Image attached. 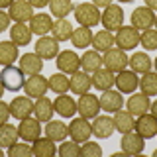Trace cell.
Here are the masks:
<instances>
[{"instance_id": "6da1fadb", "label": "cell", "mask_w": 157, "mask_h": 157, "mask_svg": "<svg viewBox=\"0 0 157 157\" xmlns=\"http://www.w3.org/2000/svg\"><path fill=\"white\" fill-rule=\"evenodd\" d=\"M75 20L78 22V26H85V28H94L96 24H100V16L102 14L98 12V8L94 4H88V2H82L75 6Z\"/></svg>"}, {"instance_id": "7a4b0ae2", "label": "cell", "mask_w": 157, "mask_h": 157, "mask_svg": "<svg viewBox=\"0 0 157 157\" xmlns=\"http://www.w3.org/2000/svg\"><path fill=\"white\" fill-rule=\"evenodd\" d=\"M0 82L4 85V88L10 92H18L20 88H24V71L20 67H14V65H6L0 71Z\"/></svg>"}, {"instance_id": "3957f363", "label": "cell", "mask_w": 157, "mask_h": 157, "mask_svg": "<svg viewBox=\"0 0 157 157\" xmlns=\"http://www.w3.org/2000/svg\"><path fill=\"white\" fill-rule=\"evenodd\" d=\"M140 36L141 33L134 26H122L114 36V43L124 51H130V49H136L140 45Z\"/></svg>"}, {"instance_id": "277c9868", "label": "cell", "mask_w": 157, "mask_h": 157, "mask_svg": "<svg viewBox=\"0 0 157 157\" xmlns=\"http://www.w3.org/2000/svg\"><path fill=\"white\" fill-rule=\"evenodd\" d=\"M100 98L96 94H85L78 96V102H77V112L81 114L82 118H86V120H92V118L98 116V112H100Z\"/></svg>"}, {"instance_id": "5b68a950", "label": "cell", "mask_w": 157, "mask_h": 157, "mask_svg": "<svg viewBox=\"0 0 157 157\" xmlns=\"http://www.w3.org/2000/svg\"><path fill=\"white\" fill-rule=\"evenodd\" d=\"M128 55H126V51L124 49H120V47H112V49H108V51H104V57H102V65H104L106 69H110L112 73H120V71H124L126 65H128Z\"/></svg>"}, {"instance_id": "8992f818", "label": "cell", "mask_w": 157, "mask_h": 157, "mask_svg": "<svg viewBox=\"0 0 157 157\" xmlns=\"http://www.w3.org/2000/svg\"><path fill=\"white\" fill-rule=\"evenodd\" d=\"M100 22L104 24V29H108V32H118L124 26V10L118 4H110V6L104 8V12L100 16Z\"/></svg>"}, {"instance_id": "52a82bcc", "label": "cell", "mask_w": 157, "mask_h": 157, "mask_svg": "<svg viewBox=\"0 0 157 157\" xmlns=\"http://www.w3.org/2000/svg\"><path fill=\"white\" fill-rule=\"evenodd\" d=\"M120 147L126 155H140V153H144V149H145V140L137 134V132L132 130V132L122 134Z\"/></svg>"}, {"instance_id": "ba28073f", "label": "cell", "mask_w": 157, "mask_h": 157, "mask_svg": "<svg viewBox=\"0 0 157 157\" xmlns=\"http://www.w3.org/2000/svg\"><path fill=\"white\" fill-rule=\"evenodd\" d=\"M41 122L37 120V118H24V120H20V126H18V136L20 140L24 141H36L39 136H41Z\"/></svg>"}, {"instance_id": "9c48e42d", "label": "cell", "mask_w": 157, "mask_h": 157, "mask_svg": "<svg viewBox=\"0 0 157 157\" xmlns=\"http://www.w3.org/2000/svg\"><path fill=\"white\" fill-rule=\"evenodd\" d=\"M69 128V136H71V140L73 141H86L88 137L92 136V126H90V122L86 120V118H73L71 120V124L67 126Z\"/></svg>"}, {"instance_id": "30bf717a", "label": "cell", "mask_w": 157, "mask_h": 157, "mask_svg": "<svg viewBox=\"0 0 157 157\" xmlns=\"http://www.w3.org/2000/svg\"><path fill=\"white\" fill-rule=\"evenodd\" d=\"M155 24V12L147 6H140L132 12V26H134L137 32H144V29L153 28Z\"/></svg>"}, {"instance_id": "8fae6325", "label": "cell", "mask_w": 157, "mask_h": 157, "mask_svg": "<svg viewBox=\"0 0 157 157\" xmlns=\"http://www.w3.org/2000/svg\"><path fill=\"white\" fill-rule=\"evenodd\" d=\"M57 59V69L61 73H65V75H73V73L78 71V67H81V59L75 51H71V49H65V51H59V55L55 57Z\"/></svg>"}, {"instance_id": "7c38bea8", "label": "cell", "mask_w": 157, "mask_h": 157, "mask_svg": "<svg viewBox=\"0 0 157 157\" xmlns=\"http://www.w3.org/2000/svg\"><path fill=\"white\" fill-rule=\"evenodd\" d=\"M47 78L41 77V75H29V78H26V82H24V92H26V96H29L33 100V98H41L45 96L47 92Z\"/></svg>"}, {"instance_id": "4fadbf2b", "label": "cell", "mask_w": 157, "mask_h": 157, "mask_svg": "<svg viewBox=\"0 0 157 157\" xmlns=\"http://www.w3.org/2000/svg\"><path fill=\"white\" fill-rule=\"evenodd\" d=\"M114 85L118 86V90L122 92V94H132V92H136V88L140 86V78H137V73H134L130 69H124V71H120L116 75V82Z\"/></svg>"}, {"instance_id": "5bb4252c", "label": "cell", "mask_w": 157, "mask_h": 157, "mask_svg": "<svg viewBox=\"0 0 157 157\" xmlns=\"http://www.w3.org/2000/svg\"><path fill=\"white\" fill-rule=\"evenodd\" d=\"M134 130H136L141 137H144V140L155 137V136H157V118H155L153 114H149V112H147V114L137 116Z\"/></svg>"}, {"instance_id": "9a60e30c", "label": "cell", "mask_w": 157, "mask_h": 157, "mask_svg": "<svg viewBox=\"0 0 157 157\" xmlns=\"http://www.w3.org/2000/svg\"><path fill=\"white\" fill-rule=\"evenodd\" d=\"M8 16L14 20V22H22L26 24L32 20L33 16V6L28 2V0H14L12 6L8 8Z\"/></svg>"}, {"instance_id": "2e32d148", "label": "cell", "mask_w": 157, "mask_h": 157, "mask_svg": "<svg viewBox=\"0 0 157 157\" xmlns=\"http://www.w3.org/2000/svg\"><path fill=\"white\" fill-rule=\"evenodd\" d=\"M36 53L41 59H55L59 55V41L49 36H39L36 41Z\"/></svg>"}, {"instance_id": "e0dca14e", "label": "cell", "mask_w": 157, "mask_h": 157, "mask_svg": "<svg viewBox=\"0 0 157 157\" xmlns=\"http://www.w3.org/2000/svg\"><path fill=\"white\" fill-rule=\"evenodd\" d=\"M90 126H92V134H94L96 137H100V140H106V137H110L116 132L114 118H110V116H96V118H92Z\"/></svg>"}, {"instance_id": "ac0fdd59", "label": "cell", "mask_w": 157, "mask_h": 157, "mask_svg": "<svg viewBox=\"0 0 157 157\" xmlns=\"http://www.w3.org/2000/svg\"><path fill=\"white\" fill-rule=\"evenodd\" d=\"M122 106H124V98H122L120 90H112V88H108V90L102 92V96H100V108H102V110L114 114V112L122 110Z\"/></svg>"}, {"instance_id": "d6986e66", "label": "cell", "mask_w": 157, "mask_h": 157, "mask_svg": "<svg viewBox=\"0 0 157 157\" xmlns=\"http://www.w3.org/2000/svg\"><path fill=\"white\" fill-rule=\"evenodd\" d=\"M90 86H92V81L86 71H77L69 77V90L73 94H85V92L90 90Z\"/></svg>"}, {"instance_id": "ffe728a7", "label": "cell", "mask_w": 157, "mask_h": 157, "mask_svg": "<svg viewBox=\"0 0 157 157\" xmlns=\"http://www.w3.org/2000/svg\"><path fill=\"white\" fill-rule=\"evenodd\" d=\"M10 112L16 120H24V118L32 116L33 112V102L29 96H16L10 102Z\"/></svg>"}, {"instance_id": "44dd1931", "label": "cell", "mask_w": 157, "mask_h": 157, "mask_svg": "<svg viewBox=\"0 0 157 157\" xmlns=\"http://www.w3.org/2000/svg\"><path fill=\"white\" fill-rule=\"evenodd\" d=\"M90 81H92V86L98 88V90H108V88H112L114 86V82H116V77H114V73L110 71V69H96L94 73H92V77H90Z\"/></svg>"}, {"instance_id": "7402d4cb", "label": "cell", "mask_w": 157, "mask_h": 157, "mask_svg": "<svg viewBox=\"0 0 157 157\" xmlns=\"http://www.w3.org/2000/svg\"><path fill=\"white\" fill-rule=\"evenodd\" d=\"M53 106H55V112L61 118H73L77 114V100L69 94H59L53 102Z\"/></svg>"}, {"instance_id": "603a6c76", "label": "cell", "mask_w": 157, "mask_h": 157, "mask_svg": "<svg viewBox=\"0 0 157 157\" xmlns=\"http://www.w3.org/2000/svg\"><path fill=\"white\" fill-rule=\"evenodd\" d=\"M20 69L26 75H39L43 69V59L37 53H24L20 57Z\"/></svg>"}, {"instance_id": "cb8c5ba5", "label": "cell", "mask_w": 157, "mask_h": 157, "mask_svg": "<svg viewBox=\"0 0 157 157\" xmlns=\"http://www.w3.org/2000/svg\"><path fill=\"white\" fill-rule=\"evenodd\" d=\"M149 106H151V100L149 96L140 92V94H134L128 98V112H132L134 116H141V114H147L149 112Z\"/></svg>"}, {"instance_id": "d4e9b609", "label": "cell", "mask_w": 157, "mask_h": 157, "mask_svg": "<svg viewBox=\"0 0 157 157\" xmlns=\"http://www.w3.org/2000/svg\"><path fill=\"white\" fill-rule=\"evenodd\" d=\"M10 39H12L18 47L29 45V41H32V29H29V26H26V24L16 22L10 28Z\"/></svg>"}, {"instance_id": "484cf974", "label": "cell", "mask_w": 157, "mask_h": 157, "mask_svg": "<svg viewBox=\"0 0 157 157\" xmlns=\"http://www.w3.org/2000/svg\"><path fill=\"white\" fill-rule=\"evenodd\" d=\"M51 26H53V20L47 14H33L32 20H29V29L36 36H47L51 32Z\"/></svg>"}, {"instance_id": "4316f807", "label": "cell", "mask_w": 157, "mask_h": 157, "mask_svg": "<svg viewBox=\"0 0 157 157\" xmlns=\"http://www.w3.org/2000/svg\"><path fill=\"white\" fill-rule=\"evenodd\" d=\"M53 112H55V106L53 102L49 100L47 96H41V98H36V104H33V114L39 122H49L53 118Z\"/></svg>"}, {"instance_id": "83f0119b", "label": "cell", "mask_w": 157, "mask_h": 157, "mask_svg": "<svg viewBox=\"0 0 157 157\" xmlns=\"http://www.w3.org/2000/svg\"><path fill=\"white\" fill-rule=\"evenodd\" d=\"M128 65L132 67V71L137 73V75H144V73H149L151 67H153V61L149 59L147 53H141V51H136L134 55L130 57Z\"/></svg>"}, {"instance_id": "f1b7e54d", "label": "cell", "mask_w": 157, "mask_h": 157, "mask_svg": "<svg viewBox=\"0 0 157 157\" xmlns=\"http://www.w3.org/2000/svg\"><path fill=\"white\" fill-rule=\"evenodd\" d=\"M32 149H33V155L36 157H53L57 153V147H55V141L49 140V137H37L36 141L32 144Z\"/></svg>"}, {"instance_id": "f546056e", "label": "cell", "mask_w": 157, "mask_h": 157, "mask_svg": "<svg viewBox=\"0 0 157 157\" xmlns=\"http://www.w3.org/2000/svg\"><path fill=\"white\" fill-rule=\"evenodd\" d=\"M51 36L57 39V41H67L73 36V24L69 22L67 18H57L51 26Z\"/></svg>"}, {"instance_id": "4dcf8cb0", "label": "cell", "mask_w": 157, "mask_h": 157, "mask_svg": "<svg viewBox=\"0 0 157 157\" xmlns=\"http://www.w3.org/2000/svg\"><path fill=\"white\" fill-rule=\"evenodd\" d=\"M114 126H116V132H120V134L132 132L136 126V118L128 110H118L114 112Z\"/></svg>"}, {"instance_id": "1f68e13d", "label": "cell", "mask_w": 157, "mask_h": 157, "mask_svg": "<svg viewBox=\"0 0 157 157\" xmlns=\"http://www.w3.org/2000/svg\"><path fill=\"white\" fill-rule=\"evenodd\" d=\"M92 32L90 28H85V26H78L77 29H73V36H71V41H73V47H78V49H85V47H90L92 45Z\"/></svg>"}, {"instance_id": "d6a6232c", "label": "cell", "mask_w": 157, "mask_h": 157, "mask_svg": "<svg viewBox=\"0 0 157 157\" xmlns=\"http://www.w3.org/2000/svg\"><path fill=\"white\" fill-rule=\"evenodd\" d=\"M20 140L18 136V128L12 126V124H0V147L2 149H8V147H12L16 141Z\"/></svg>"}, {"instance_id": "836d02e7", "label": "cell", "mask_w": 157, "mask_h": 157, "mask_svg": "<svg viewBox=\"0 0 157 157\" xmlns=\"http://www.w3.org/2000/svg\"><path fill=\"white\" fill-rule=\"evenodd\" d=\"M45 136L53 141H63L69 136V128L59 120H49L45 126Z\"/></svg>"}, {"instance_id": "e575fe53", "label": "cell", "mask_w": 157, "mask_h": 157, "mask_svg": "<svg viewBox=\"0 0 157 157\" xmlns=\"http://www.w3.org/2000/svg\"><path fill=\"white\" fill-rule=\"evenodd\" d=\"M81 67H82V71H86V73H94L96 69H100L102 67L100 53L94 51V49L85 51V53H82V57H81Z\"/></svg>"}, {"instance_id": "d590c367", "label": "cell", "mask_w": 157, "mask_h": 157, "mask_svg": "<svg viewBox=\"0 0 157 157\" xmlns=\"http://www.w3.org/2000/svg\"><path fill=\"white\" fill-rule=\"evenodd\" d=\"M18 59V45L10 39V41H0V65H12Z\"/></svg>"}, {"instance_id": "8d00e7d4", "label": "cell", "mask_w": 157, "mask_h": 157, "mask_svg": "<svg viewBox=\"0 0 157 157\" xmlns=\"http://www.w3.org/2000/svg\"><path fill=\"white\" fill-rule=\"evenodd\" d=\"M92 47H94V51H98V53H104L108 49H112L114 47V36H112V32L104 29V32L94 33V37H92Z\"/></svg>"}, {"instance_id": "74e56055", "label": "cell", "mask_w": 157, "mask_h": 157, "mask_svg": "<svg viewBox=\"0 0 157 157\" xmlns=\"http://www.w3.org/2000/svg\"><path fill=\"white\" fill-rule=\"evenodd\" d=\"M47 85H49V90H53L55 94H67L69 90V77L65 73H55L47 78Z\"/></svg>"}, {"instance_id": "f35d334b", "label": "cell", "mask_w": 157, "mask_h": 157, "mask_svg": "<svg viewBox=\"0 0 157 157\" xmlns=\"http://www.w3.org/2000/svg\"><path fill=\"white\" fill-rule=\"evenodd\" d=\"M140 88L147 96H157V73H144L140 78Z\"/></svg>"}, {"instance_id": "ab89813d", "label": "cell", "mask_w": 157, "mask_h": 157, "mask_svg": "<svg viewBox=\"0 0 157 157\" xmlns=\"http://www.w3.org/2000/svg\"><path fill=\"white\" fill-rule=\"evenodd\" d=\"M49 10H51V14L55 18H65L75 10V6H73V0H51Z\"/></svg>"}, {"instance_id": "60d3db41", "label": "cell", "mask_w": 157, "mask_h": 157, "mask_svg": "<svg viewBox=\"0 0 157 157\" xmlns=\"http://www.w3.org/2000/svg\"><path fill=\"white\" fill-rule=\"evenodd\" d=\"M140 43H141V47L147 49V51L157 49V29H153V28L144 29L141 36H140Z\"/></svg>"}, {"instance_id": "b9f144b4", "label": "cell", "mask_w": 157, "mask_h": 157, "mask_svg": "<svg viewBox=\"0 0 157 157\" xmlns=\"http://www.w3.org/2000/svg\"><path fill=\"white\" fill-rule=\"evenodd\" d=\"M57 153L61 157H78L81 155V147H78L77 141H61V145H59Z\"/></svg>"}, {"instance_id": "7bdbcfd3", "label": "cell", "mask_w": 157, "mask_h": 157, "mask_svg": "<svg viewBox=\"0 0 157 157\" xmlns=\"http://www.w3.org/2000/svg\"><path fill=\"white\" fill-rule=\"evenodd\" d=\"M8 155L10 157H29V155H33V149H32V145L28 144H14L12 147H8Z\"/></svg>"}, {"instance_id": "ee69618b", "label": "cell", "mask_w": 157, "mask_h": 157, "mask_svg": "<svg viewBox=\"0 0 157 157\" xmlns=\"http://www.w3.org/2000/svg\"><path fill=\"white\" fill-rule=\"evenodd\" d=\"M81 155L82 157H100L102 155V147L96 144V141H82L81 145Z\"/></svg>"}, {"instance_id": "f6af8a7d", "label": "cell", "mask_w": 157, "mask_h": 157, "mask_svg": "<svg viewBox=\"0 0 157 157\" xmlns=\"http://www.w3.org/2000/svg\"><path fill=\"white\" fill-rule=\"evenodd\" d=\"M12 116V112H10V104L0 100V124H6L8 118Z\"/></svg>"}, {"instance_id": "bcb514c9", "label": "cell", "mask_w": 157, "mask_h": 157, "mask_svg": "<svg viewBox=\"0 0 157 157\" xmlns=\"http://www.w3.org/2000/svg\"><path fill=\"white\" fill-rule=\"evenodd\" d=\"M10 18L8 16V12H4V10H0V32H4V29H8V26H10Z\"/></svg>"}, {"instance_id": "7dc6e473", "label": "cell", "mask_w": 157, "mask_h": 157, "mask_svg": "<svg viewBox=\"0 0 157 157\" xmlns=\"http://www.w3.org/2000/svg\"><path fill=\"white\" fill-rule=\"evenodd\" d=\"M29 4H32L33 8H43V6H47L49 2H51V0H28Z\"/></svg>"}, {"instance_id": "c3c4849f", "label": "cell", "mask_w": 157, "mask_h": 157, "mask_svg": "<svg viewBox=\"0 0 157 157\" xmlns=\"http://www.w3.org/2000/svg\"><path fill=\"white\" fill-rule=\"evenodd\" d=\"M92 4H94L96 8H106L112 4V0H92Z\"/></svg>"}, {"instance_id": "681fc988", "label": "cell", "mask_w": 157, "mask_h": 157, "mask_svg": "<svg viewBox=\"0 0 157 157\" xmlns=\"http://www.w3.org/2000/svg\"><path fill=\"white\" fill-rule=\"evenodd\" d=\"M145 6L151 8V10L155 12V10H157V0H145Z\"/></svg>"}, {"instance_id": "f907efd6", "label": "cell", "mask_w": 157, "mask_h": 157, "mask_svg": "<svg viewBox=\"0 0 157 157\" xmlns=\"http://www.w3.org/2000/svg\"><path fill=\"white\" fill-rule=\"evenodd\" d=\"M12 2H14V0H0V10H2V8H10Z\"/></svg>"}, {"instance_id": "816d5d0a", "label": "cell", "mask_w": 157, "mask_h": 157, "mask_svg": "<svg viewBox=\"0 0 157 157\" xmlns=\"http://www.w3.org/2000/svg\"><path fill=\"white\" fill-rule=\"evenodd\" d=\"M149 112H151V114H153V116L157 118V100H155V102H151V106H149Z\"/></svg>"}, {"instance_id": "f5cc1de1", "label": "cell", "mask_w": 157, "mask_h": 157, "mask_svg": "<svg viewBox=\"0 0 157 157\" xmlns=\"http://www.w3.org/2000/svg\"><path fill=\"white\" fill-rule=\"evenodd\" d=\"M4 90H6V88H4V85H2V82H0V98H2V94H4Z\"/></svg>"}, {"instance_id": "db71d44e", "label": "cell", "mask_w": 157, "mask_h": 157, "mask_svg": "<svg viewBox=\"0 0 157 157\" xmlns=\"http://www.w3.org/2000/svg\"><path fill=\"white\" fill-rule=\"evenodd\" d=\"M118 2H122V4H128V2H134V0H118Z\"/></svg>"}, {"instance_id": "11a10c76", "label": "cell", "mask_w": 157, "mask_h": 157, "mask_svg": "<svg viewBox=\"0 0 157 157\" xmlns=\"http://www.w3.org/2000/svg\"><path fill=\"white\" fill-rule=\"evenodd\" d=\"M153 67H155V73H157V59H155V61H153Z\"/></svg>"}, {"instance_id": "9f6ffc18", "label": "cell", "mask_w": 157, "mask_h": 157, "mask_svg": "<svg viewBox=\"0 0 157 157\" xmlns=\"http://www.w3.org/2000/svg\"><path fill=\"white\" fill-rule=\"evenodd\" d=\"M0 157H4V153H2V147H0Z\"/></svg>"}, {"instance_id": "6f0895ef", "label": "cell", "mask_w": 157, "mask_h": 157, "mask_svg": "<svg viewBox=\"0 0 157 157\" xmlns=\"http://www.w3.org/2000/svg\"><path fill=\"white\" fill-rule=\"evenodd\" d=\"M153 157H157V149H155V151H153Z\"/></svg>"}, {"instance_id": "680465c9", "label": "cell", "mask_w": 157, "mask_h": 157, "mask_svg": "<svg viewBox=\"0 0 157 157\" xmlns=\"http://www.w3.org/2000/svg\"><path fill=\"white\" fill-rule=\"evenodd\" d=\"M155 26H157V16H155Z\"/></svg>"}]
</instances>
